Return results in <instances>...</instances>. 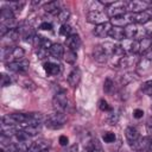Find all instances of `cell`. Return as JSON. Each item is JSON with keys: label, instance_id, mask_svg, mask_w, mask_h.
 <instances>
[{"label": "cell", "instance_id": "obj_1", "mask_svg": "<svg viewBox=\"0 0 152 152\" xmlns=\"http://www.w3.org/2000/svg\"><path fill=\"white\" fill-rule=\"evenodd\" d=\"M66 116L62 112H55L45 119V126L50 129H59L64 126Z\"/></svg>", "mask_w": 152, "mask_h": 152}, {"label": "cell", "instance_id": "obj_2", "mask_svg": "<svg viewBox=\"0 0 152 152\" xmlns=\"http://www.w3.org/2000/svg\"><path fill=\"white\" fill-rule=\"evenodd\" d=\"M27 113H11L2 116L4 125H12V126H20L27 122Z\"/></svg>", "mask_w": 152, "mask_h": 152}, {"label": "cell", "instance_id": "obj_3", "mask_svg": "<svg viewBox=\"0 0 152 152\" xmlns=\"http://www.w3.org/2000/svg\"><path fill=\"white\" fill-rule=\"evenodd\" d=\"M52 106L56 112H62V113H64V110L68 108L69 100H68L66 94L63 90H59L55 94V96L52 99Z\"/></svg>", "mask_w": 152, "mask_h": 152}, {"label": "cell", "instance_id": "obj_4", "mask_svg": "<svg viewBox=\"0 0 152 152\" xmlns=\"http://www.w3.org/2000/svg\"><path fill=\"white\" fill-rule=\"evenodd\" d=\"M126 2L124 1H114L110 6L107 7V15L110 17V18H115V17H119V15H124L126 14Z\"/></svg>", "mask_w": 152, "mask_h": 152}, {"label": "cell", "instance_id": "obj_5", "mask_svg": "<svg viewBox=\"0 0 152 152\" xmlns=\"http://www.w3.org/2000/svg\"><path fill=\"white\" fill-rule=\"evenodd\" d=\"M151 142H152L151 137H144V138H139L133 142H129V146L135 152H147Z\"/></svg>", "mask_w": 152, "mask_h": 152}, {"label": "cell", "instance_id": "obj_6", "mask_svg": "<svg viewBox=\"0 0 152 152\" xmlns=\"http://www.w3.org/2000/svg\"><path fill=\"white\" fill-rule=\"evenodd\" d=\"M87 20L90 24H94L96 26V25L107 23L108 21V15L104 11H93V12L87 13Z\"/></svg>", "mask_w": 152, "mask_h": 152}, {"label": "cell", "instance_id": "obj_7", "mask_svg": "<svg viewBox=\"0 0 152 152\" xmlns=\"http://www.w3.org/2000/svg\"><path fill=\"white\" fill-rule=\"evenodd\" d=\"M150 2L148 1H140V0H132L126 2V10L129 13H139L148 10Z\"/></svg>", "mask_w": 152, "mask_h": 152}, {"label": "cell", "instance_id": "obj_8", "mask_svg": "<svg viewBox=\"0 0 152 152\" xmlns=\"http://www.w3.org/2000/svg\"><path fill=\"white\" fill-rule=\"evenodd\" d=\"M7 69L15 72V74H23L28 69V61L27 59H21V61H17V62H11V63H6Z\"/></svg>", "mask_w": 152, "mask_h": 152}, {"label": "cell", "instance_id": "obj_9", "mask_svg": "<svg viewBox=\"0 0 152 152\" xmlns=\"http://www.w3.org/2000/svg\"><path fill=\"white\" fill-rule=\"evenodd\" d=\"M113 25L110 24V21H107V23H103V24H100V25H96L93 33L99 37V38H104L106 36L109 34V31L112 30Z\"/></svg>", "mask_w": 152, "mask_h": 152}, {"label": "cell", "instance_id": "obj_10", "mask_svg": "<svg viewBox=\"0 0 152 152\" xmlns=\"http://www.w3.org/2000/svg\"><path fill=\"white\" fill-rule=\"evenodd\" d=\"M93 58L100 63V64H103L107 62V58H108V55L106 53V51L103 50L102 45H95L94 49H93Z\"/></svg>", "mask_w": 152, "mask_h": 152}, {"label": "cell", "instance_id": "obj_11", "mask_svg": "<svg viewBox=\"0 0 152 152\" xmlns=\"http://www.w3.org/2000/svg\"><path fill=\"white\" fill-rule=\"evenodd\" d=\"M131 18H132V23L141 24V25H145L151 20V15L147 11L139 12V13H131Z\"/></svg>", "mask_w": 152, "mask_h": 152}, {"label": "cell", "instance_id": "obj_12", "mask_svg": "<svg viewBox=\"0 0 152 152\" xmlns=\"http://www.w3.org/2000/svg\"><path fill=\"white\" fill-rule=\"evenodd\" d=\"M65 45L68 46V50H71V51H77L81 46V38L77 33H74L71 34L70 37H68L65 39Z\"/></svg>", "mask_w": 152, "mask_h": 152}, {"label": "cell", "instance_id": "obj_13", "mask_svg": "<svg viewBox=\"0 0 152 152\" xmlns=\"http://www.w3.org/2000/svg\"><path fill=\"white\" fill-rule=\"evenodd\" d=\"M132 23V18H131V13H126L124 15H119L115 18L110 19V24L114 26H119V27H125L126 25Z\"/></svg>", "mask_w": 152, "mask_h": 152}, {"label": "cell", "instance_id": "obj_14", "mask_svg": "<svg viewBox=\"0 0 152 152\" xmlns=\"http://www.w3.org/2000/svg\"><path fill=\"white\" fill-rule=\"evenodd\" d=\"M81 78H82V72H81V70H80L78 68H74V69L70 71L69 76H68V83H69L70 87L75 88V87H77L78 83L81 82Z\"/></svg>", "mask_w": 152, "mask_h": 152}, {"label": "cell", "instance_id": "obj_15", "mask_svg": "<svg viewBox=\"0 0 152 152\" xmlns=\"http://www.w3.org/2000/svg\"><path fill=\"white\" fill-rule=\"evenodd\" d=\"M43 10H44L46 13L51 14V15H57V14L61 12V5H59V2L56 1V0L49 1V2H46V4L43 6Z\"/></svg>", "mask_w": 152, "mask_h": 152}, {"label": "cell", "instance_id": "obj_16", "mask_svg": "<svg viewBox=\"0 0 152 152\" xmlns=\"http://www.w3.org/2000/svg\"><path fill=\"white\" fill-rule=\"evenodd\" d=\"M44 70L50 76H56L61 72V65L56 62H45L44 63Z\"/></svg>", "mask_w": 152, "mask_h": 152}, {"label": "cell", "instance_id": "obj_17", "mask_svg": "<svg viewBox=\"0 0 152 152\" xmlns=\"http://www.w3.org/2000/svg\"><path fill=\"white\" fill-rule=\"evenodd\" d=\"M19 128H21L30 138L31 137H34L37 135L39 132H40V125H30V124H24V125H20Z\"/></svg>", "mask_w": 152, "mask_h": 152}, {"label": "cell", "instance_id": "obj_18", "mask_svg": "<svg viewBox=\"0 0 152 152\" xmlns=\"http://www.w3.org/2000/svg\"><path fill=\"white\" fill-rule=\"evenodd\" d=\"M49 53H50L53 58H56V59H61V58L64 57V53H65V52H64V48H63L61 44L55 43V44H52V46L50 48Z\"/></svg>", "mask_w": 152, "mask_h": 152}, {"label": "cell", "instance_id": "obj_19", "mask_svg": "<svg viewBox=\"0 0 152 152\" xmlns=\"http://www.w3.org/2000/svg\"><path fill=\"white\" fill-rule=\"evenodd\" d=\"M124 32H125V38L133 39V38H137L138 32H139V28L137 27V24L131 23V24H128V25H126L124 27Z\"/></svg>", "mask_w": 152, "mask_h": 152}, {"label": "cell", "instance_id": "obj_20", "mask_svg": "<svg viewBox=\"0 0 152 152\" xmlns=\"http://www.w3.org/2000/svg\"><path fill=\"white\" fill-rule=\"evenodd\" d=\"M20 36H21L20 28H19V27H14V28H11V30L2 37V39L6 40V42H8V43H13V42L18 40Z\"/></svg>", "mask_w": 152, "mask_h": 152}, {"label": "cell", "instance_id": "obj_21", "mask_svg": "<svg viewBox=\"0 0 152 152\" xmlns=\"http://www.w3.org/2000/svg\"><path fill=\"white\" fill-rule=\"evenodd\" d=\"M125 137H126V139H127V141L129 144V142H133V141L138 140L140 138V134H139V132H138V129L135 127L129 126V127H127L125 129Z\"/></svg>", "mask_w": 152, "mask_h": 152}, {"label": "cell", "instance_id": "obj_22", "mask_svg": "<svg viewBox=\"0 0 152 152\" xmlns=\"http://www.w3.org/2000/svg\"><path fill=\"white\" fill-rule=\"evenodd\" d=\"M110 38L115 39V40H122L125 38V32H124V27H119V26H113L112 30L109 31L108 34Z\"/></svg>", "mask_w": 152, "mask_h": 152}, {"label": "cell", "instance_id": "obj_23", "mask_svg": "<svg viewBox=\"0 0 152 152\" xmlns=\"http://www.w3.org/2000/svg\"><path fill=\"white\" fill-rule=\"evenodd\" d=\"M20 32H21V38L25 42H30V43H32L33 39H34V37L37 36L34 33V31L32 30V27H30V26L24 27V28H20Z\"/></svg>", "mask_w": 152, "mask_h": 152}, {"label": "cell", "instance_id": "obj_24", "mask_svg": "<svg viewBox=\"0 0 152 152\" xmlns=\"http://www.w3.org/2000/svg\"><path fill=\"white\" fill-rule=\"evenodd\" d=\"M139 45H140V51H139V53L144 55L147 50H150V49H151L152 39H151L148 36H146V37H144V38H141V39L139 40Z\"/></svg>", "mask_w": 152, "mask_h": 152}, {"label": "cell", "instance_id": "obj_25", "mask_svg": "<svg viewBox=\"0 0 152 152\" xmlns=\"http://www.w3.org/2000/svg\"><path fill=\"white\" fill-rule=\"evenodd\" d=\"M133 44H134V39H129V38H124L120 42V48L122 49L124 52H131L132 53V49H133Z\"/></svg>", "mask_w": 152, "mask_h": 152}, {"label": "cell", "instance_id": "obj_26", "mask_svg": "<svg viewBox=\"0 0 152 152\" xmlns=\"http://www.w3.org/2000/svg\"><path fill=\"white\" fill-rule=\"evenodd\" d=\"M69 18H70V11L66 10V8L61 10V12L56 15V20H57L58 23H61L62 25H63V24H66V21H68Z\"/></svg>", "mask_w": 152, "mask_h": 152}, {"label": "cell", "instance_id": "obj_27", "mask_svg": "<svg viewBox=\"0 0 152 152\" xmlns=\"http://www.w3.org/2000/svg\"><path fill=\"white\" fill-rule=\"evenodd\" d=\"M46 147H48V146H46V142L43 141V140H39V141L32 142L31 146H30V148L27 150V152H40L42 150H44V148H46Z\"/></svg>", "mask_w": 152, "mask_h": 152}, {"label": "cell", "instance_id": "obj_28", "mask_svg": "<svg viewBox=\"0 0 152 152\" xmlns=\"http://www.w3.org/2000/svg\"><path fill=\"white\" fill-rule=\"evenodd\" d=\"M135 61V57L134 55H128V56H124L121 59H120V63H119V66L121 68H128V66H132L133 62Z\"/></svg>", "mask_w": 152, "mask_h": 152}, {"label": "cell", "instance_id": "obj_29", "mask_svg": "<svg viewBox=\"0 0 152 152\" xmlns=\"http://www.w3.org/2000/svg\"><path fill=\"white\" fill-rule=\"evenodd\" d=\"M86 148H88V150H89V152H103L102 146H101L100 141H99L96 138H93L91 142H90Z\"/></svg>", "mask_w": 152, "mask_h": 152}, {"label": "cell", "instance_id": "obj_30", "mask_svg": "<svg viewBox=\"0 0 152 152\" xmlns=\"http://www.w3.org/2000/svg\"><path fill=\"white\" fill-rule=\"evenodd\" d=\"M150 64H151V62L147 61V59H145V58L142 57V58L138 62V71H139L140 74H145L146 71L150 70Z\"/></svg>", "mask_w": 152, "mask_h": 152}, {"label": "cell", "instance_id": "obj_31", "mask_svg": "<svg viewBox=\"0 0 152 152\" xmlns=\"http://www.w3.org/2000/svg\"><path fill=\"white\" fill-rule=\"evenodd\" d=\"M88 6V12H93V11H104V6L101 1H90L87 4Z\"/></svg>", "mask_w": 152, "mask_h": 152}, {"label": "cell", "instance_id": "obj_32", "mask_svg": "<svg viewBox=\"0 0 152 152\" xmlns=\"http://www.w3.org/2000/svg\"><path fill=\"white\" fill-rule=\"evenodd\" d=\"M25 4H26L25 1H11L8 4V7L13 11V13H18V12H21Z\"/></svg>", "mask_w": 152, "mask_h": 152}, {"label": "cell", "instance_id": "obj_33", "mask_svg": "<svg viewBox=\"0 0 152 152\" xmlns=\"http://www.w3.org/2000/svg\"><path fill=\"white\" fill-rule=\"evenodd\" d=\"M59 33H61L62 36H64L65 38H68V37H70L71 34H74L75 32H74L72 27H71L69 24H63V25H61V28H59Z\"/></svg>", "mask_w": 152, "mask_h": 152}, {"label": "cell", "instance_id": "obj_34", "mask_svg": "<svg viewBox=\"0 0 152 152\" xmlns=\"http://www.w3.org/2000/svg\"><path fill=\"white\" fill-rule=\"evenodd\" d=\"M64 59L66 63L69 64H75L76 61H77V53L75 51H71V50H68L65 53H64Z\"/></svg>", "mask_w": 152, "mask_h": 152}, {"label": "cell", "instance_id": "obj_35", "mask_svg": "<svg viewBox=\"0 0 152 152\" xmlns=\"http://www.w3.org/2000/svg\"><path fill=\"white\" fill-rule=\"evenodd\" d=\"M113 90H114V82L112 78L107 77L103 82V91L106 94H113Z\"/></svg>", "mask_w": 152, "mask_h": 152}, {"label": "cell", "instance_id": "obj_36", "mask_svg": "<svg viewBox=\"0 0 152 152\" xmlns=\"http://www.w3.org/2000/svg\"><path fill=\"white\" fill-rule=\"evenodd\" d=\"M119 118H120L119 112L112 109L110 113H109V115H108V118H107V122H108L109 125H115V124L119 121Z\"/></svg>", "mask_w": 152, "mask_h": 152}, {"label": "cell", "instance_id": "obj_37", "mask_svg": "<svg viewBox=\"0 0 152 152\" xmlns=\"http://www.w3.org/2000/svg\"><path fill=\"white\" fill-rule=\"evenodd\" d=\"M141 91L145 95H147V96H152V80H148V81H146V82L142 83Z\"/></svg>", "mask_w": 152, "mask_h": 152}, {"label": "cell", "instance_id": "obj_38", "mask_svg": "<svg viewBox=\"0 0 152 152\" xmlns=\"http://www.w3.org/2000/svg\"><path fill=\"white\" fill-rule=\"evenodd\" d=\"M21 86H23L25 89H28V90H34V89L37 88L36 83H34L32 80L27 78V77L23 78V81H21Z\"/></svg>", "mask_w": 152, "mask_h": 152}, {"label": "cell", "instance_id": "obj_39", "mask_svg": "<svg viewBox=\"0 0 152 152\" xmlns=\"http://www.w3.org/2000/svg\"><path fill=\"white\" fill-rule=\"evenodd\" d=\"M102 48H103V50L106 51V53H107L108 56H112V55L114 53V50H115L116 45H114V44L110 43V42H106V43L102 44Z\"/></svg>", "mask_w": 152, "mask_h": 152}, {"label": "cell", "instance_id": "obj_40", "mask_svg": "<svg viewBox=\"0 0 152 152\" xmlns=\"http://www.w3.org/2000/svg\"><path fill=\"white\" fill-rule=\"evenodd\" d=\"M102 139H103L104 142H107V144H112V142L115 141L116 137H115V134H114L113 132H106V133L102 135Z\"/></svg>", "mask_w": 152, "mask_h": 152}, {"label": "cell", "instance_id": "obj_41", "mask_svg": "<svg viewBox=\"0 0 152 152\" xmlns=\"http://www.w3.org/2000/svg\"><path fill=\"white\" fill-rule=\"evenodd\" d=\"M0 78H1V87H7V86H10L13 81H12V77L11 76H8V75H6V74H1V76H0Z\"/></svg>", "mask_w": 152, "mask_h": 152}, {"label": "cell", "instance_id": "obj_42", "mask_svg": "<svg viewBox=\"0 0 152 152\" xmlns=\"http://www.w3.org/2000/svg\"><path fill=\"white\" fill-rule=\"evenodd\" d=\"M99 108L102 110V112H110L112 110V107L108 104V102L104 100V99H101L99 101Z\"/></svg>", "mask_w": 152, "mask_h": 152}, {"label": "cell", "instance_id": "obj_43", "mask_svg": "<svg viewBox=\"0 0 152 152\" xmlns=\"http://www.w3.org/2000/svg\"><path fill=\"white\" fill-rule=\"evenodd\" d=\"M0 142H1V147H2V148H7L13 141L11 140L10 137H6V135H2V134H1V137H0Z\"/></svg>", "mask_w": 152, "mask_h": 152}, {"label": "cell", "instance_id": "obj_44", "mask_svg": "<svg viewBox=\"0 0 152 152\" xmlns=\"http://www.w3.org/2000/svg\"><path fill=\"white\" fill-rule=\"evenodd\" d=\"M132 81H133L132 74H125V75H121V77H120L121 86H126V84H128V83L132 82Z\"/></svg>", "mask_w": 152, "mask_h": 152}, {"label": "cell", "instance_id": "obj_45", "mask_svg": "<svg viewBox=\"0 0 152 152\" xmlns=\"http://www.w3.org/2000/svg\"><path fill=\"white\" fill-rule=\"evenodd\" d=\"M39 28L40 30H44V31H51L52 30V24L51 23H48V21H43L39 25Z\"/></svg>", "mask_w": 152, "mask_h": 152}, {"label": "cell", "instance_id": "obj_46", "mask_svg": "<svg viewBox=\"0 0 152 152\" xmlns=\"http://www.w3.org/2000/svg\"><path fill=\"white\" fill-rule=\"evenodd\" d=\"M58 142H59V145H62V146H68L69 139H68L66 135H61L59 139H58Z\"/></svg>", "mask_w": 152, "mask_h": 152}, {"label": "cell", "instance_id": "obj_47", "mask_svg": "<svg viewBox=\"0 0 152 152\" xmlns=\"http://www.w3.org/2000/svg\"><path fill=\"white\" fill-rule=\"evenodd\" d=\"M142 115H144V110L142 109H134L133 110V118H135V119H140V118H142Z\"/></svg>", "mask_w": 152, "mask_h": 152}, {"label": "cell", "instance_id": "obj_48", "mask_svg": "<svg viewBox=\"0 0 152 152\" xmlns=\"http://www.w3.org/2000/svg\"><path fill=\"white\" fill-rule=\"evenodd\" d=\"M146 129H147V133L150 135H152V118H150L146 122Z\"/></svg>", "mask_w": 152, "mask_h": 152}, {"label": "cell", "instance_id": "obj_49", "mask_svg": "<svg viewBox=\"0 0 152 152\" xmlns=\"http://www.w3.org/2000/svg\"><path fill=\"white\" fill-rule=\"evenodd\" d=\"M142 57L145 58V59H147V61H150V62H152V49H150V50H147L144 55H142Z\"/></svg>", "mask_w": 152, "mask_h": 152}, {"label": "cell", "instance_id": "obj_50", "mask_svg": "<svg viewBox=\"0 0 152 152\" xmlns=\"http://www.w3.org/2000/svg\"><path fill=\"white\" fill-rule=\"evenodd\" d=\"M77 150H78V145L77 144H74L72 146H69L65 151H63V152H77Z\"/></svg>", "mask_w": 152, "mask_h": 152}, {"label": "cell", "instance_id": "obj_51", "mask_svg": "<svg viewBox=\"0 0 152 152\" xmlns=\"http://www.w3.org/2000/svg\"><path fill=\"white\" fill-rule=\"evenodd\" d=\"M46 52H48V50H44V49L39 48V49H38V51H37V55H38V57H39V58H44Z\"/></svg>", "mask_w": 152, "mask_h": 152}, {"label": "cell", "instance_id": "obj_52", "mask_svg": "<svg viewBox=\"0 0 152 152\" xmlns=\"http://www.w3.org/2000/svg\"><path fill=\"white\" fill-rule=\"evenodd\" d=\"M40 152H49V148H48V147H46V148H44V150H42V151H40Z\"/></svg>", "mask_w": 152, "mask_h": 152}, {"label": "cell", "instance_id": "obj_53", "mask_svg": "<svg viewBox=\"0 0 152 152\" xmlns=\"http://www.w3.org/2000/svg\"><path fill=\"white\" fill-rule=\"evenodd\" d=\"M148 13H150V15H151V18H152V10H151V11H150Z\"/></svg>", "mask_w": 152, "mask_h": 152}, {"label": "cell", "instance_id": "obj_54", "mask_svg": "<svg viewBox=\"0 0 152 152\" xmlns=\"http://www.w3.org/2000/svg\"><path fill=\"white\" fill-rule=\"evenodd\" d=\"M151 109H152V106H151Z\"/></svg>", "mask_w": 152, "mask_h": 152}, {"label": "cell", "instance_id": "obj_55", "mask_svg": "<svg viewBox=\"0 0 152 152\" xmlns=\"http://www.w3.org/2000/svg\"><path fill=\"white\" fill-rule=\"evenodd\" d=\"M151 49H152V45H151Z\"/></svg>", "mask_w": 152, "mask_h": 152}]
</instances>
